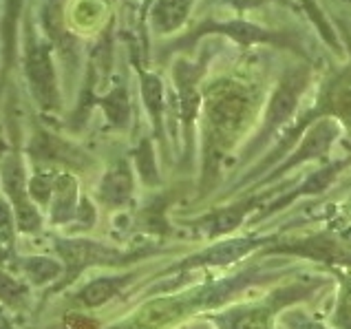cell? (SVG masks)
Listing matches in <instances>:
<instances>
[{"label": "cell", "instance_id": "obj_2", "mask_svg": "<svg viewBox=\"0 0 351 329\" xmlns=\"http://www.w3.org/2000/svg\"><path fill=\"white\" fill-rule=\"evenodd\" d=\"M206 36H223L228 40H234L239 47H256V45H269V47H285V49H298V40L292 34H283V32H274V29H267L263 25L250 23L241 16L234 18H208L204 23H199L193 32L186 34L182 38V47H195Z\"/></svg>", "mask_w": 351, "mask_h": 329}, {"label": "cell", "instance_id": "obj_19", "mask_svg": "<svg viewBox=\"0 0 351 329\" xmlns=\"http://www.w3.org/2000/svg\"><path fill=\"white\" fill-rule=\"evenodd\" d=\"M336 325L338 329H351V285H347L343 296H340L336 310Z\"/></svg>", "mask_w": 351, "mask_h": 329}, {"label": "cell", "instance_id": "obj_10", "mask_svg": "<svg viewBox=\"0 0 351 329\" xmlns=\"http://www.w3.org/2000/svg\"><path fill=\"white\" fill-rule=\"evenodd\" d=\"M99 199L106 206H124L133 195V173L126 162H117L99 182Z\"/></svg>", "mask_w": 351, "mask_h": 329}, {"label": "cell", "instance_id": "obj_14", "mask_svg": "<svg viewBox=\"0 0 351 329\" xmlns=\"http://www.w3.org/2000/svg\"><path fill=\"white\" fill-rule=\"evenodd\" d=\"M102 108H104L106 117L111 119V124H115V126H126V122H128V111H130L126 88L124 86L113 88V91L102 99Z\"/></svg>", "mask_w": 351, "mask_h": 329}, {"label": "cell", "instance_id": "obj_9", "mask_svg": "<svg viewBox=\"0 0 351 329\" xmlns=\"http://www.w3.org/2000/svg\"><path fill=\"white\" fill-rule=\"evenodd\" d=\"M77 182L73 175H58L53 184V195L49 202V219L56 226L73 221L77 215Z\"/></svg>", "mask_w": 351, "mask_h": 329}, {"label": "cell", "instance_id": "obj_20", "mask_svg": "<svg viewBox=\"0 0 351 329\" xmlns=\"http://www.w3.org/2000/svg\"><path fill=\"white\" fill-rule=\"evenodd\" d=\"M18 9H20V0H9V5H7V34H12L14 20L18 18Z\"/></svg>", "mask_w": 351, "mask_h": 329}, {"label": "cell", "instance_id": "obj_12", "mask_svg": "<svg viewBox=\"0 0 351 329\" xmlns=\"http://www.w3.org/2000/svg\"><path fill=\"white\" fill-rule=\"evenodd\" d=\"M20 270L29 278L34 287H43L62 276L64 265L51 256H23L20 258Z\"/></svg>", "mask_w": 351, "mask_h": 329}, {"label": "cell", "instance_id": "obj_17", "mask_svg": "<svg viewBox=\"0 0 351 329\" xmlns=\"http://www.w3.org/2000/svg\"><path fill=\"white\" fill-rule=\"evenodd\" d=\"M153 148H150L148 142L142 144V148L137 151V168H139V175L146 184H155L157 182V168L153 164Z\"/></svg>", "mask_w": 351, "mask_h": 329}, {"label": "cell", "instance_id": "obj_16", "mask_svg": "<svg viewBox=\"0 0 351 329\" xmlns=\"http://www.w3.org/2000/svg\"><path fill=\"white\" fill-rule=\"evenodd\" d=\"M53 184L56 177L49 173H38L34 179H29V195H32L36 206H49L53 195Z\"/></svg>", "mask_w": 351, "mask_h": 329}, {"label": "cell", "instance_id": "obj_23", "mask_svg": "<svg viewBox=\"0 0 351 329\" xmlns=\"http://www.w3.org/2000/svg\"><path fill=\"white\" fill-rule=\"evenodd\" d=\"M7 153V144L3 142V139H0V157H3Z\"/></svg>", "mask_w": 351, "mask_h": 329}, {"label": "cell", "instance_id": "obj_15", "mask_svg": "<svg viewBox=\"0 0 351 329\" xmlns=\"http://www.w3.org/2000/svg\"><path fill=\"white\" fill-rule=\"evenodd\" d=\"M27 301V287L16 276L0 270V303L7 307H23Z\"/></svg>", "mask_w": 351, "mask_h": 329}, {"label": "cell", "instance_id": "obj_22", "mask_svg": "<svg viewBox=\"0 0 351 329\" xmlns=\"http://www.w3.org/2000/svg\"><path fill=\"white\" fill-rule=\"evenodd\" d=\"M155 3V0H144V5H142V14L146 16V12H148V9H150V5H153Z\"/></svg>", "mask_w": 351, "mask_h": 329}, {"label": "cell", "instance_id": "obj_6", "mask_svg": "<svg viewBox=\"0 0 351 329\" xmlns=\"http://www.w3.org/2000/svg\"><path fill=\"white\" fill-rule=\"evenodd\" d=\"M27 77L32 82V91L40 106L51 108L58 104V88L51 56L45 47H34L27 56Z\"/></svg>", "mask_w": 351, "mask_h": 329}, {"label": "cell", "instance_id": "obj_24", "mask_svg": "<svg viewBox=\"0 0 351 329\" xmlns=\"http://www.w3.org/2000/svg\"><path fill=\"white\" fill-rule=\"evenodd\" d=\"M305 329H325V327H320V325H316V323H307Z\"/></svg>", "mask_w": 351, "mask_h": 329}, {"label": "cell", "instance_id": "obj_4", "mask_svg": "<svg viewBox=\"0 0 351 329\" xmlns=\"http://www.w3.org/2000/svg\"><path fill=\"white\" fill-rule=\"evenodd\" d=\"M0 179H3V191L7 202L12 204L16 215V230L23 234H36L43 228L38 206L29 195V182L25 177V168L18 157H7L0 166Z\"/></svg>", "mask_w": 351, "mask_h": 329}, {"label": "cell", "instance_id": "obj_21", "mask_svg": "<svg viewBox=\"0 0 351 329\" xmlns=\"http://www.w3.org/2000/svg\"><path fill=\"white\" fill-rule=\"evenodd\" d=\"M0 329H16V327H14V323L9 321V318H7L3 312H0Z\"/></svg>", "mask_w": 351, "mask_h": 329}, {"label": "cell", "instance_id": "obj_7", "mask_svg": "<svg viewBox=\"0 0 351 329\" xmlns=\"http://www.w3.org/2000/svg\"><path fill=\"white\" fill-rule=\"evenodd\" d=\"M197 0H155L146 12L150 29L159 36L177 34L188 23Z\"/></svg>", "mask_w": 351, "mask_h": 329}, {"label": "cell", "instance_id": "obj_1", "mask_svg": "<svg viewBox=\"0 0 351 329\" xmlns=\"http://www.w3.org/2000/svg\"><path fill=\"white\" fill-rule=\"evenodd\" d=\"M202 97L206 175H213L219 162L232 151L247 126L252 124L258 93L243 80L219 75L202 86Z\"/></svg>", "mask_w": 351, "mask_h": 329}, {"label": "cell", "instance_id": "obj_13", "mask_svg": "<svg viewBox=\"0 0 351 329\" xmlns=\"http://www.w3.org/2000/svg\"><path fill=\"white\" fill-rule=\"evenodd\" d=\"M142 97H144V106L153 119L155 133L162 135V126H164V82L157 73H142Z\"/></svg>", "mask_w": 351, "mask_h": 329}, {"label": "cell", "instance_id": "obj_11", "mask_svg": "<svg viewBox=\"0 0 351 329\" xmlns=\"http://www.w3.org/2000/svg\"><path fill=\"white\" fill-rule=\"evenodd\" d=\"M130 281V274L124 276H99L93 278L91 283H86L82 290L75 294V301L84 307H99L108 303L111 298L122 290V287Z\"/></svg>", "mask_w": 351, "mask_h": 329}, {"label": "cell", "instance_id": "obj_8", "mask_svg": "<svg viewBox=\"0 0 351 329\" xmlns=\"http://www.w3.org/2000/svg\"><path fill=\"white\" fill-rule=\"evenodd\" d=\"M278 305L272 303H256L250 307L219 314L215 323L219 329H272V316Z\"/></svg>", "mask_w": 351, "mask_h": 329}, {"label": "cell", "instance_id": "obj_18", "mask_svg": "<svg viewBox=\"0 0 351 329\" xmlns=\"http://www.w3.org/2000/svg\"><path fill=\"white\" fill-rule=\"evenodd\" d=\"M219 5H223L228 9H232L234 16H243L247 12H254V9L269 5V3H287V0H217Z\"/></svg>", "mask_w": 351, "mask_h": 329}, {"label": "cell", "instance_id": "obj_3", "mask_svg": "<svg viewBox=\"0 0 351 329\" xmlns=\"http://www.w3.org/2000/svg\"><path fill=\"white\" fill-rule=\"evenodd\" d=\"M309 82H312V66L309 64L289 66L283 73V77H280V82L276 84L274 93L267 102L265 117L256 133V139L252 142V146L247 148V157H250V153L261 151L267 139L272 137L285 122H289V117L294 115L296 106L300 102V97H303L305 88L309 86Z\"/></svg>", "mask_w": 351, "mask_h": 329}, {"label": "cell", "instance_id": "obj_5", "mask_svg": "<svg viewBox=\"0 0 351 329\" xmlns=\"http://www.w3.org/2000/svg\"><path fill=\"white\" fill-rule=\"evenodd\" d=\"M56 252L60 254L64 265V281L58 287L71 283L88 265L117 263V258H122L111 247H104L95 241H84V239H56Z\"/></svg>", "mask_w": 351, "mask_h": 329}]
</instances>
